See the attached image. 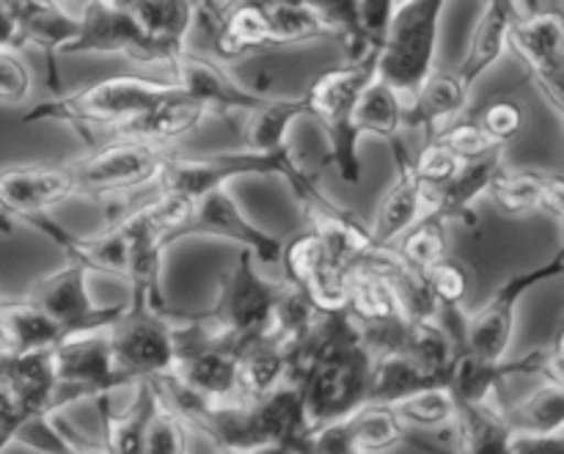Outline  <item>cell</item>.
<instances>
[{
    "label": "cell",
    "mask_w": 564,
    "mask_h": 454,
    "mask_svg": "<svg viewBox=\"0 0 564 454\" xmlns=\"http://www.w3.org/2000/svg\"><path fill=\"white\" fill-rule=\"evenodd\" d=\"M281 176L297 202H314L319 198V187L314 185L312 176L295 163L290 149H275V152H251V149H240V152H218V154H174L169 152L163 171L158 176L160 193L165 196H180L185 202H196L204 193L215 191V187H226L237 176Z\"/></svg>",
    "instance_id": "1"
},
{
    "label": "cell",
    "mask_w": 564,
    "mask_h": 454,
    "mask_svg": "<svg viewBox=\"0 0 564 454\" xmlns=\"http://www.w3.org/2000/svg\"><path fill=\"white\" fill-rule=\"evenodd\" d=\"M174 80H152V77L119 75L105 77L77 91H66L61 97L44 99L36 108L22 116L25 125L33 121H61L75 127H105L119 130L127 121L147 114L154 102L174 88Z\"/></svg>",
    "instance_id": "2"
},
{
    "label": "cell",
    "mask_w": 564,
    "mask_h": 454,
    "mask_svg": "<svg viewBox=\"0 0 564 454\" xmlns=\"http://www.w3.org/2000/svg\"><path fill=\"white\" fill-rule=\"evenodd\" d=\"M378 47L356 61L323 69L308 86L306 97L312 105V116L323 121L330 143V163L339 176L350 185L361 182V160H358V130L356 108L364 88L378 75Z\"/></svg>",
    "instance_id": "3"
},
{
    "label": "cell",
    "mask_w": 564,
    "mask_h": 454,
    "mask_svg": "<svg viewBox=\"0 0 564 454\" xmlns=\"http://www.w3.org/2000/svg\"><path fill=\"white\" fill-rule=\"evenodd\" d=\"M446 0H397L378 44V77L389 83L402 102L433 75L435 42Z\"/></svg>",
    "instance_id": "4"
},
{
    "label": "cell",
    "mask_w": 564,
    "mask_h": 454,
    "mask_svg": "<svg viewBox=\"0 0 564 454\" xmlns=\"http://www.w3.org/2000/svg\"><path fill=\"white\" fill-rule=\"evenodd\" d=\"M281 284L259 275L257 257L248 248H240L237 262L220 281V295L213 312L202 314L204 323L246 347L251 342L273 336V312L279 301Z\"/></svg>",
    "instance_id": "5"
},
{
    "label": "cell",
    "mask_w": 564,
    "mask_h": 454,
    "mask_svg": "<svg viewBox=\"0 0 564 454\" xmlns=\"http://www.w3.org/2000/svg\"><path fill=\"white\" fill-rule=\"evenodd\" d=\"M185 47L154 39L141 22L113 0H91L77 11V33L64 44L61 55H124L138 64H174Z\"/></svg>",
    "instance_id": "6"
},
{
    "label": "cell",
    "mask_w": 564,
    "mask_h": 454,
    "mask_svg": "<svg viewBox=\"0 0 564 454\" xmlns=\"http://www.w3.org/2000/svg\"><path fill=\"white\" fill-rule=\"evenodd\" d=\"M174 314L143 301H130L108 328L113 361L132 383L171 372L176 356Z\"/></svg>",
    "instance_id": "7"
},
{
    "label": "cell",
    "mask_w": 564,
    "mask_h": 454,
    "mask_svg": "<svg viewBox=\"0 0 564 454\" xmlns=\"http://www.w3.org/2000/svg\"><path fill=\"white\" fill-rule=\"evenodd\" d=\"M169 152L171 149L163 143L113 136V141L69 163L77 193L80 196H116V193H130L149 182H158Z\"/></svg>",
    "instance_id": "8"
},
{
    "label": "cell",
    "mask_w": 564,
    "mask_h": 454,
    "mask_svg": "<svg viewBox=\"0 0 564 454\" xmlns=\"http://www.w3.org/2000/svg\"><path fill=\"white\" fill-rule=\"evenodd\" d=\"M55 369V411L77 400H97L113 394L121 386H135L113 361L108 331L69 336L53 347Z\"/></svg>",
    "instance_id": "9"
},
{
    "label": "cell",
    "mask_w": 564,
    "mask_h": 454,
    "mask_svg": "<svg viewBox=\"0 0 564 454\" xmlns=\"http://www.w3.org/2000/svg\"><path fill=\"white\" fill-rule=\"evenodd\" d=\"M564 270V253L556 251V257L551 262L538 264V268L527 270V273H518L512 279H507L499 290L490 295V301L479 309L474 317H468L466 334L463 342L466 347H471L479 356L490 358V361H501L510 350L512 334H516V309L518 301L527 295L532 287L543 284V281L560 279Z\"/></svg>",
    "instance_id": "10"
},
{
    "label": "cell",
    "mask_w": 564,
    "mask_h": 454,
    "mask_svg": "<svg viewBox=\"0 0 564 454\" xmlns=\"http://www.w3.org/2000/svg\"><path fill=\"white\" fill-rule=\"evenodd\" d=\"M88 270L83 264L69 262L58 273L39 279L28 292V301L42 309L50 320L64 328L66 339L94 331H108L119 320L124 306H97L86 287Z\"/></svg>",
    "instance_id": "11"
},
{
    "label": "cell",
    "mask_w": 564,
    "mask_h": 454,
    "mask_svg": "<svg viewBox=\"0 0 564 454\" xmlns=\"http://www.w3.org/2000/svg\"><path fill=\"white\" fill-rule=\"evenodd\" d=\"M77 196L69 163H17L0 169V218L28 226Z\"/></svg>",
    "instance_id": "12"
},
{
    "label": "cell",
    "mask_w": 564,
    "mask_h": 454,
    "mask_svg": "<svg viewBox=\"0 0 564 454\" xmlns=\"http://www.w3.org/2000/svg\"><path fill=\"white\" fill-rule=\"evenodd\" d=\"M187 235L226 237V240L237 242L240 248H248L257 257V262L264 264H279L281 246H284L279 237L251 224L226 187H215V191L204 193L202 198L191 204V213L182 220L180 229L174 231V242Z\"/></svg>",
    "instance_id": "13"
},
{
    "label": "cell",
    "mask_w": 564,
    "mask_h": 454,
    "mask_svg": "<svg viewBox=\"0 0 564 454\" xmlns=\"http://www.w3.org/2000/svg\"><path fill=\"white\" fill-rule=\"evenodd\" d=\"M554 110L564 102V22L560 11H534L512 22L510 42Z\"/></svg>",
    "instance_id": "14"
},
{
    "label": "cell",
    "mask_w": 564,
    "mask_h": 454,
    "mask_svg": "<svg viewBox=\"0 0 564 454\" xmlns=\"http://www.w3.org/2000/svg\"><path fill=\"white\" fill-rule=\"evenodd\" d=\"M171 69H174L176 86L187 97L198 99L207 108V114H251L268 99V94H257L253 88L242 86L235 77L226 75L215 61H209L207 55L191 53L187 47L176 55Z\"/></svg>",
    "instance_id": "15"
},
{
    "label": "cell",
    "mask_w": 564,
    "mask_h": 454,
    "mask_svg": "<svg viewBox=\"0 0 564 454\" xmlns=\"http://www.w3.org/2000/svg\"><path fill=\"white\" fill-rule=\"evenodd\" d=\"M53 350H0V391L17 411L36 417L55 411Z\"/></svg>",
    "instance_id": "16"
},
{
    "label": "cell",
    "mask_w": 564,
    "mask_h": 454,
    "mask_svg": "<svg viewBox=\"0 0 564 454\" xmlns=\"http://www.w3.org/2000/svg\"><path fill=\"white\" fill-rule=\"evenodd\" d=\"M389 147L394 152L397 180L386 191V196L380 198L378 213H375L372 226H369V237L378 246H394L397 237L419 218V207H422L424 196V185L416 174V163H413L402 138H391Z\"/></svg>",
    "instance_id": "17"
},
{
    "label": "cell",
    "mask_w": 564,
    "mask_h": 454,
    "mask_svg": "<svg viewBox=\"0 0 564 454\" xmlns=\"http://www.w3.org/2000/svg\"><path fill=\"white\" fill-rule=\"evenodd\" d=\"M496 207L507 215L549 213L562 215L564 185L556 174H545L538 169H507L501 165L490 180L488 193Z\"/></svg>",
    "instance_id": "18"
},
{
    "label": "cell",
    "mask_w": 564,
    "mask_h": 454,
    "mask_svg": "<svg viewBox=\"0 0 564 454\" xmlns=\"http://www.w3.org/2000/svg\"><path fill=\"white\" fill-rule=\"evenodd\" d=\"M468 97H471V86L457 72L430 75L405 102L402 127H422L427 130V138H433L441 127L455 121L466 110Z\"/></svg>",
    "instance_id": "19"
},
{
    "label": "cell",
    "mask_w": 564,
    "mask_h": 454,
    "mask_svg": "<svg viewBox=\"0 0 564 454\" xmlns=\"http://www.w3.org/2000/svg\"><path fill=\"white\" fill-rule=\"evenodd\" d=\"M207 116V108H204L198 99L187 97L180 86L171 88L160 102H154L147 114H141L138 119L127 121L119 130H113L116 136L127 138H141V141L163 143L169 147L176 138L187 136V132L196 130L198 125Z\"/></svg>",
    "instance_id": "20"
},
{
    "label": "cell",
    "mask_w": 564,
    "mask_h": 454,
    "mask_svg": "<svg viewBox=\"0 0 564 454\" xmlns=\"http://www.w3.org/2000/svg\"><path fill=\"white\" fill-rule=\"evenodd\" d=\"M518 17H521L518 0H488V6H485L482 17H479L477 28L471 33L466 58L457 66V75L468 86H474L505 55L507 42H510V28Z\"/></svg>",
    "instance_id": "21"
},
{
    "label": "cell",
    "mask_w": 564,
    "mask_h": 454,
    "mask_svg": "<svg viewBox=\"0 0 564 454\" xmlns=\"http://www.w3.org/2000/svg\"><path fill=\"white\" fill-rule=\"evenodd\" d=\"M135 389V400L124 413L110 411V394L97 397L99 413H102V446L110 454H143V435H147V424L160 397L149 378L138 380Z\"/></svg>",
    "instance_id": "22"
},
{
    "label": "cell",
    "mask_w": 564,
    "mask_h": 454,
    "mask_svg": "<svg viewBox=\"0 0 564 454\" xmlns=\"http://www.w3.org/2000/svg\"><path fill=\"white\" fill-rule=\"evenodd\" d=\"M501 152L505 149H496L485 158L460 163L455 176L435 191L433 213H438L446 224H452V220H474V202L488 193L490 180L505 165Z\"/></svg>",
    "instance_id": "23"
},
{
    "label": "cell",
    "mask_w": 564,
    "mask_h": 454,
    "mask_svg": "<svg viewBox=\"0 0 564 454\" xmlns=\"http://www.w3.org/2000/svg\"><path fill=\"white\" fill-rule=\"evenodd\" d=\"M66 334L55 320L28 298L22 301H0V350L28 353V350H53Z\"/></svg>",
    "instance_id": "24"
},
{
    "label": "cell",
    "mask_w": 564,
    "mask_h": 454,
    "mask_svg": "<svg viewBox=\"0 0 564 454\" xmlns=\"http://www.w3.org/2000/svg\"><path fill=\"white\" fill-rule=\"evenodd\" d=\"M345 312L356 320L358 328L394 323V320L405 317L391 281L383 273L369 268H352L347 273Z\"/></svg>",
    "instance_id": "25"
},
{
    "label": "cell",
    "mask_w": 564,
    "mask_h": 454,
    "mask_svg": "<svg viewBox=\"0 0 564 454\" xmlns=\"http://www.w3.org/2000/svg\"><path fill=\"white\" fill-rule=\"evenodd\" d=\"M430 386H446V380L422 369L402 353H378V356H372L367 402L394 406V402L430 389Z\"/></svg>",
    "instance_id": "26"
},
{
    "label": "cell",
    "mask_w": 564,
    "mask_h": 454,
    "mask_svg": "<svg viewBox=\"0 0 564 454\" xmlns=\"http://www.w3.org/2000/svg\"><path fill=\"white\" fill-rule=\"evenodd\" d=\"M312 116L308 97H268L264 105L248 114L246 127H242V149L251 152H275L286 147V130L292 121Z\"/></svg>",
    "instance_id": "27"
},
{
    "label": "cell",
    "mask_w": 564,
    "mask_h": 454,
    "mask_svg": "<svg viewBox=\"0 0 564 454\" xmlns=\"http://www.w3.org/2000/svg\"><path fill=\"white\" fill-rule=\"evenodd\" d=\"M286 375V350L273 339L251 342L240 350V364H237V400L253 402L259 397L270 394L284 383Z\"/></svg>",
    "instance_id": "28"
},
{
    "label": "cell",
    "mask_w": 564,
    "mask_h": 454,
    "mask_svg": "<svg viewBox=\"0 0 564 454\" xmlns=\"http://www.w3.org/2000/svg\"><path fill=\"white\" fill-rule=\"evenodd\" d=\"M460 454H510L512 430L505 413L490 402H457L455 411Z\"/></svg>",
    "instance_id": "29"
},
{
    "label": "cell",
    "mask_w": 564,
    "mask_h": 454,
    "mask_svg": "<svg viewBox=\"0 0 564 454\" xmlns=\"http://www.w3.org/2000/svg\"><path fill=\"white\" fill-rule=\"evenodd\" d=\"M350 422L352 435H356L358 450L364 454H383L400 444H416L422 446V441L413 439L411 430L391 406L383 402H364L358 411H352L347 417Z\"/></svg>",
    "instance_id": "30"
},
{
    "label": "cell",
    "mask_w": 564,
    "mask_h": 454,
    "mask_svg": "<svg viewBox=\"0 0 564 454\" xmlns=\"http://www.w3.org/2000/svg\"><path fill=\"white\" fill-rule=\"evenodd\" d=\"M113 3L130 11L143 31L174 47H185L196 22V6L191 0H113Z\"/></svg>",
    "instance_id": "31"
},
{
    "label": "cell",
    "mask_w": 564,
    "mask_h": 454,
    "mask_svg": "<svg viewBox=\"0 0 564 454\" xmlns=\"http://www.w3.org/2000/svg\"><path fill=\"white\" fill-rule=\"evenodd\" d=\"M402 114H405V102H402L400 94H397L389 83L380 80V77L375 75V80L364 88L361 99H358V108H356L358 136L369 132V136H378L383 138V141L400 138Z\"/></svg>",
    "instance_id": "32"
},
{
    "label": "cell",
    "mask_w": 564,
    "mask_h": 454,
    "mask_svg": "<svg viewBox=\"0 0 564 454\" xmlns=\"http://www.w3.org/2000/svg\"><path fill=\"white\" fill-rule=\"evenodd\" d=\"M507 424L512 433H562L564 430V383L545 380L534 394L507 408Z\"/></svg>",
    "instance_id": "33"
},
{
    "label": "cell",
    "mask_w": 564,
    "mask_h": 454,
    "mask_svg": "<svg viewBox=\"0 0 564 454\" xmlns=\"http://www.w3.org/2000/svg\"><path fill=\"white\" fill-rule=\"evenodd\" d=\"M446 220L438 213H427L424 218H416L400 237L394 240V251L405 259L411 268L427 270L430 264L441 262L449 257L446 248Z\"/></svg>",
    "instance_id": "34"
},
{
    "label": "cell",
    "mask_w": 564,
    "mask_h": 454,
    "mask_svg": "<svg viewBox=\"0 0 564 454\" xmlns=\"http://www.w3.org/2000/svg\"><path fill=\"white\" fill-rule=\"evenodd\" d=\"M397 417L416 430H438L444 424H452L457 411V402L446 386H430V389L416 391V394L405 397V400L391 406Z\"/></svg>",
    "instance_id": "35"
},
{
    "label": "cell",
    "mask_w": 564,
    "mask_h": 454,
    "mask_svg": "<svg viewBox=\"0 0 564 454\" xmlns=\"http://www.w3.org/2000/svg\"><path fill=\"white\" fill-rule=\"evenodd\" d=\"M325 262H328V253H325L323 242H319V237L314 235L312 229L297 231L290 242L281 246L279 264L284 268V279L290 281V284L306 287L308 279H312Z\"/></svg>",
    "instance_id": "36"
},
{
    "label": "cell",
    "mask_w": 564,
    "mask_h": 454,
    "mask_svg": "<svg viewBox=\"0 0 564 454\" xmlns=\"http://www.w3.org/2000/svg\"><path fill=\"white\" fill-rule=\"evenodd\" d=\"M187 430L185 419L160 400L147 424L143 454H187Z\"/></svg>",
    "instance_id": "37"
},
{
    "label": "cell",
    "mask_w": 564,
    "mask_h": 454,
    "mask_svg": "<svg viewBox=\"0 0 564 454\" xmlns=\"http://www.w3.org/2000/svg\"><path fill=\"white\" fill-rule=\"evenodd\" d=\"M433 138L441 143V147L449 149V152L455 154L460 163L485 158V154L496 152V149H505V147H499V143L490 141L488 132H485L482 127L477 125V121L460 119V116H457L455 121H449V125L441 127V130L435 132ZM427 141H430V138H427Z\"/></svg>",
    "instance_id": "38"
},
{
    "label": "cell",
    "mask_w": 564,
    "mask_h": 454,
    "mask_svg": "<svg viewBox=\"0 0 564 454\" xmlns=\"http://www.w3.org/2000/svg\"><path fill=\"white\" fill-rule=\"evenodd\" d=\"M479 127L488 132V138L499 147H507L510 141H516L518 136L523 132L527 127V110L518 99L512 97H499V99H490L477 116H474Z\"/></svg>",
    "instance_id": "39"
},
{
    "label": "cell",
    "mask_w": 564,
    "mask_h": 454,
    "mask_svg": "<svg viewBox=\"0 0 564 454\" xmlns=\"http://www.w3.org/2000/svg\"><path fill=\"white\" fill-rule=\"evenodd\" d=\"M424 273V281H427L430 292H433L435 303H438V309H444V312H455V309H460V303L466 301L468 295V273L466 268H463L460 262H455V259L444 257L441 262L430 264L427 270H422Z\"/></svg>",
    "instance_id": "40"
},
{
    "label": "cell",
    "mask_w": 564,
    "mask_h": 454,
    "mask_svg": "<svg viewBox=\"0 0 564 454\" xmlns=\"http://www.w3.org/2000/svg\"><path fill=\"white\" fill-rule=\"evenodd\" d=\"M413 163H416V174L419 180H422L424 191H427V187L430 191H438V187L446 185V182L455 176V171L460 169V160H457L449 149L441 147L435 138L424 141L422 154L413 158Z\"/></svg>",
    "instance_id": "41"
},
{
    "label": "cell",
    "mask_w": 564,
    "mask_h": 454,
    "mask_svg": "<svg viewBox=\"0 0 564 454\" xmlns=\"http://www.w3.org/2000/svg\"><path fill=\"white\" fill-rule=\"evenodd\" d=\"M33 75L17 50H0V102L20 105L31 97Z\"/></svg>",
    "instance_id": "42"
},
{
    "label": "cell",
    "mask_w": 564,
    "mask_h": 454,
    "mask_svg": "<svg viewBox=\"0 0 564 454\" xmlns=\"http://www.w3.org/2000/svg\"><path fill=\"white\" fill-rule=\"evenodd\" d=\"M356 3H358V20H361L364 39H367L369 47H378L380 39H383L386 25H389L394 0H356Z\"/></svg>",
    "instance_id": "43"
},
{
    "label": "cell",
    "mask_w": 564,
    "mask_h": 454,
    "mask_svg": "<svg viewBox=\"0 0 564 454\" xmlns=\"http://www.w3.org/2000/svg\"><path fill=\"white\" fill-rule=\"evenodd\" d=\"M510 454H564L562 433H512Z\"/></svg>",
    "instance_id": "44"
},
{
    "label": "cell",
    "mask_w": 564,
    "mask_h": 454,
    "mask_svg": "<svg viewBox=\"0 0 564 454\" xmlns=\"http://www.w3.org/2000/svg\"><path fill=\"white\" fill-rule=\"evenodd\" d=\"M20 47H25V44H22L20 22H17L14 11L9 9V3L0 0V50H20Z\"/></svg>",
    "instance_id": "45"
},
{
    "label": "cell",
    "mask_w": 564,
    "mask_h": 454,
    "mask_svg": "<svg viewBox=\"0 0 564 454\" xmlns=\"http://www.w3.org/2000/svg\"><path fill=\"white\" fill-rule=\"evenodd\" d=\"M251 454H303V441H281V444L262 446Z\"/></svg>",
    "instance_id": "46"
},
{
    "label": "cell",
    "mask_w": 564,
    "mask_h": 454,
    "mask_svg": "<svg viewBox=\"0 0 564 454\" xmlns=\"http://www.w3.org/2000/svg\"><path fill=\"white\" fill-rule=\"evenodd\" d=\"M518 11H521V17L534 14V11H540V6H538V0H518Z\"/></svg>",
    "instance_id": "47"
},
{
    "label": "cell",
    "mask_w": 564,
    "mask_h": 454,
    "mask_svg": "<svg viewBox=\"0 0 564 454\" xmlns=\"http://www.w3.org/2000/svg\"><path fill=\"white\" fill-rule=\"evenodd\" d=\"M191 3H193V6H196V9H198V6H202V3H204V0H191Z\"/></svg>",
    "instance_id": "48"
},
{
    "label": "cell",
    "mask_w": 564,
    "mask_h": 454,
    "mask_svg": "<svg viewBox=\"0 0 564 454\" xmlns=\"http://www.w3.org/2000/svg\"><path fill=\"white\" fill-rule=\"evenodd\" d=\"M224 454H229V452H224Z\"/></svg>",
    "instance_id": "49"
},
{
    "label": "cell",
    "mask_w": 564,
    "mask_h": 454,
    "mask_svg": "<svg viewBox=\"0 0 564 454\" xmlns=\"http://www.w3.org/2000/svg\"><path fill=\"white\" fill-rule=\"evenodd\" d=\"M6 417H9V413H6Z\"/></svg>",
    "instance_id": "50"
},
{
    "label": "cell",
    "mask_w": 564,
    "mask_h": 454,
    "mask_svg": "<svg viewBox=\"0 0 564 454\" xmlns=\"http://www.w3.org/2000/svg\"><path fill=\"white\" fill-rule=\"evenodd\" d=\"M394 3H397V0H394Z\"/></svg>",
    "instance_id": "51"
}]
</instances>
